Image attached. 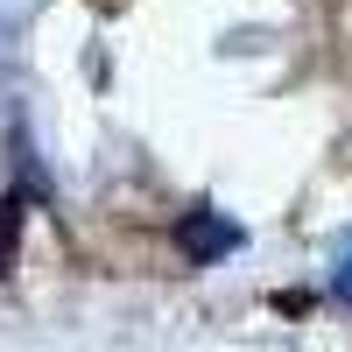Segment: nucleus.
Instances as JSON below:
<instances>
[{
	"label": "nucleus",
	"mask_w": 352,
	"mask_h": 352,
	"mask_svg": "<svg viewBox=\"0 0 352 352\" xmlns=\"http://www.w3.org/2000/svg\"><path fill=\"white\" fill-rule=\"evenodd\" d=\"M176 240H184V261H197V268H212L219 254L240 247V226L219 219L212 204H197V212H184V226H176Z\"/></svg>",
	"instance_id": "f257e3e1"
},
{
	"label": "nucleus",
	"mask_w": 352,
	"mask_h": 352,
	"mask_svg": "<svg viewBox=\"0 0 352 352\" xmlns=\"http://www.w3.org/2000/svg\"><path fill=\"white\" fill-rule=\"evenodd\" d=\"M331 296H338V303H352V232H345L338 254H331Z\"/></svg>",
	"instance_id": "7ed1b4c3"
},
{
	"label": "nucleus",
	"mask_w": 352,
	"mask_h": 352,
	"mask_svg": "<svg viewBox=\"0 0 352 352\" xmlns=\"http://www.w3.org/2000/svg\"><path fill=\"white\" fill-rule=\"evenodd\" d=\"M21 219H28V204H21V190H8V197H0V275L14 268V247H21Z\"/></svg>",
	"instance_id": "f03ea898"
}]
</instances>
